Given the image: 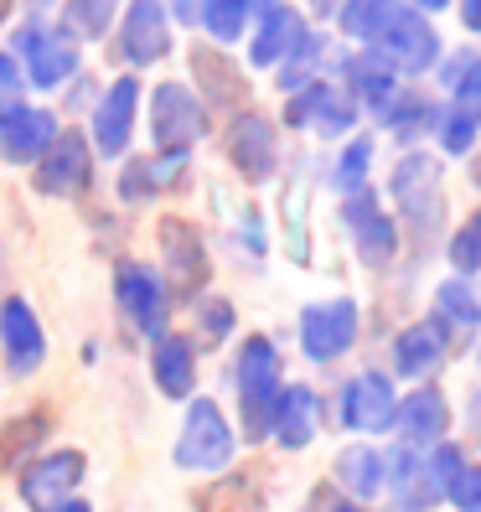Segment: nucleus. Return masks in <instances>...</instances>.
Here are the masks:
<instances>
[{
  "mask_svg": "<svg viewBox=\"0 0 481 512\" xmlns=\"http://www.w3.org/2000/svg\"><path fill=\"white\" fill-rule=\"evenodd\" d=\"M383 114H388V125H394V135H419L435 119V109H430L425 94H394V99L383 104Z\"/></svg>",
  "mask_w": 481,
  "mask_h": 512,
  "instance_id": "4c0bfd02",
  "label": "nucleus"
},
{
  "mask_svg": "<svg viewBox=\"0 0 481 512\" xmlns=\"http://www.w3.org/2000/svg\"><path fill=\"white\" fill-rule=\"evenodd\" d=\"M445 502L456 512H481V461H466L445 487Z\"/></svg>",
  "mask_w": 481,
  "mask_h": 512,
  "instance_id": "79ce46f5",
  "label": "nucleus"
},
{
  "mask_svg": "<svg viewBox=\"0 0 481 512\" xmlns=\"http://www.w3.org/2000/svg\"><path fill=\"white\" fill-rule=\"evenodd\" d=\"M192 73H197V83H202V94H207L213 109H238L244 94H249L244 73H238L218 47H192Z\"/></svg>",
  "mask_w": 481,
  "mask_h": 512,
  "instance_id": "cd10ccee",
  "label": "nucleus"
},
{
  "mask_svg": "<svg viewBox=\"0 0 481 512\" xmlns=\"http://www.w3.org/2000/svg\"><path fill=\"white\" fill-rule=\"evenodd\" d=\"M233 388H238V419H244V440H269L275 425V404L285 388V368H280V347L269 337H244L233 357Z\"/></svg>",
  "mask_w": 481,
  "mask_h": 512,
  "instance_id": "f257e3e1",
  "label": "nucleus"
},
{
  "mask_svg": "<svg viewBox=\"0 0 481 512\" xmlns=\"http://www.w3.org/2000/svg\"><path fill=\"white\" fill-rule=\"evenodd\" d=\"M394 430L404 435L409 450H430L440 440H450V399L440 394L435 383H419L399 399V414H394Z\"/></svg>",
  "mask_w": 481,
  "mask_h": 512,
  "instance_id": "6ab92c4d",
  "label": "nucleus"
},
{
  "mask_svg": "<svg viewBox=\"0 0 481 512\" xmlns=\"http://www.w3.org/2000/svg\"><path fill=\"white\" fill-rule=\"evenodd\" d=\"M150 135L161 150H192V140L207 135V104L182 83H161L150 94Z\"/></svg>",
  "mask_w": 481,
  "mask_h": 512,
  "instance_id": "6e6552de",
  "label": "nucleus"
},
{
  "mask_svg": "<svg viewBox=\"0 0 481 512\" xmlns=\"http://www.w3.org/2000/svg\"><path fill=\"white\" fill-rule=\"evenodd\" d=\"M332 476H337L342 497L368 507L388 487V450H378V445H347L342 456H337V466H332Z\"/></svg>",
  "mask_w": 481,
  "mask_h": 512,
  "instance_id": "393cba45",
  "label": "nucleus"
},
{
  "mask_svg": "<svg viewBox=\"0 0 481 512\" xmlns=\"http://www.w3.org/2000/svg\"><path fill=\"white\" fill-rule=\"evenodd\" d=\"M445 254H450V264H456L461 275H476V269H481V207H476V213H471L456 233H450Z\"/></svg>",
  "mask_w": 481,
  "mask_h": 512,
  "instance_id": "58836bf2",
  "label": "nucleus"
},
{
  "mask_svg": "<svg viewBox=\"0 0 481 512\" xmlns=\"http://www.w3.org/2000/svg\"><path fill=\"white\" fill-rule=\"evenodd\" d=\"M94 182V145L78 130H57V140L42 150L37 161V192L47 197H78Z\"/></svg>",
  "mask_w": 481,
  "mask_h": 512,
  "instance_id": "9d476101",
  "label": "nucleus"
},
{
  "mask_svg": "<svg viewBox=\"0 0 481 512\" xmlns=\"http://www.w3.org/2000/svg\"><path fill=\"white\" fill-rule=\"evenodd\" d=\"M399 414V388L388 373H357L347 378L342 399H337V419L352 435H388Z\"/></svg>",
  "mask_w": 481,
  "mask_h": 512,
  "instance_id": "423d86ee",
  "label": "nucleus"
},
{
  "mask_svg": "<svg viewBox=\"0 0 481 512\" xmlns=\"http://www.w3.org/2000/svg\"><path fill=\"white\" fill-rule=\"evenodd\" d=\"M445 88H450V114L440 125V145L450 156H466L476 130H481V52H450L445 57Z\"/></svg>",
  "mask_w": 481,
  "mask_h": 512,
  "instance_id": "7ed1b4c3",
  "label": "nucleus"
},
{
  "mask_svg": "<svg viewBox=\"0 0 481 512\" xmlns=\"http://www.w3.org/2000/svg\"><path fill=\"white\" fill-rule=\"evenodd\" d=\"M316 57H321V37H311V32H306V42H300V47L285 57V63H280V88H295V94H300V88L311 83Z\"/></svg>",
  "mask_w": 481,
  "mask_h": 512,
  "instance_id": "a19ab883",
  "label": "nucleus"
},
{
  "mask_svg": "<svg viewBox=\"0 0 481 512\" xmlns=\"http://www.w3.org/2000/svg\"><path fill=\"white\" fill-rule=\"evenodd\" d=\"M399 0H347L342 6V32L357 37V42H378V32L394 21Z\"/></svg>",
  "mask_w": 481,
  "mask_h": 512,
  "instance_id": "72a5a7b5",
  "label": "nucleus"
},
{
  "mask_svg": "<svg viewBox=\"0 0 481 512\" xmlns=\"http://www.w3.org/2000/svg\"><path fill=\"white\" fill-rule=\"evenodd\" d=\"M249 6L254 0H202V26L213 32L223 47L244 37V26H249Z\"/></svg>",
  "mask_w": 481,
  "mask_h": 512,
  "instance_id": "c9c22d12",
  "label": "nucleus"
},
{
  "mask_svg": "<svg viewBox=\"0 0 481 512\" xmlns=\"http://www.w3.org/2000/svg\"><path fill=\"white\" fill-rule=\"evenodd\" d=\"M311 6H316V11H337V0H311Z\"/></svg>",
  "mask_w": 481,
  "mask_h": 512,
  "instance_id": "09e8293b",
  "label": "nucleus"
},
{
  "mask_svg": "<svg viewBox=\"0 0 481 512\" xmlns=\"http://www.w3.org/2000/svg\"><path fill=\"white\" fill-rule=\"evenodd\" d=\"M342 73H347V88H352V94L363 99L368 109H383L388 99L399 94V88H394V68H388L378 52H357V57H347V68H342Z\"/></svg>",
  "mask_w": 481,
  "mask_h": 512,
  "instance_id": "7c9ffc66",
  "label": "nucleus"
},
{
  "mask_svg": "<svg viewBox=\"0 0 481 512\" xmlns=\"http://www.w3.org/2000/svg\"><path fill=\"white\" fill-rule=\"evenodd\" d=\"M0 357L16 378H32L47 357V337H42V321L37 311L26 306L21 295H6L0 300Z\"/></svg>",
  "mask_w": 481,
  "mask_h": 512,
  "instance_id": "4468645a",
  "label": "nucleus"
},
{
  "mask_svg": "<svg viewBox=\"0 0 481 512\" xmlns=\"http://www.w3.org/2000/svg\"><path fill=\"white\" fill-rule=\"evenodd\" d=\"M156 238H161V259H166V290L202 295L207 275H213V259H207V244H202L197 223H187V218H161Z\"/></svg>",
  "mask_w": 481,
  "mask_h": 512,
  "instance_id": "1a4fd4ad",
  "label": "nucleus"
},
{
  "mask_svg": "<svg viewBox=\"0 0 481 512\" xmlns=\"http://www.w3.org/2000/svg\"><path fill=\"white\" fill-rule=\"evenodd\" d=\"M182 176H187V150H161V156L130 161L125 171H119V197L125 202H150L171 182H182Z\"/></svg>",
  "mask_w": 481,
  "mask_h": 512,
  "instance_id": "bb28decb",
  "label": "nucleus"
},
{
  "mask_svg": "<svg viewBox=\"0 0 481 512\" xmlns=\"http://www.w3.org/2000/svg\"><path fill=\"white\" fill-rule=\"evenodd\" d=\"M114 300L125 321L140 331V337H166V316H171V290L150 264L140 259H119L114 269Z\"/></svg>",
  "mask_w": 481,
  "mask_h": 512,
  "instance_id": "39448f33",
  "label": "nucleus"
},
{
  "mask_svg": "<svg viewBox=\"0 0 481 512\" xmlns=\"http://www.w3.org/2000/svg\"><path fill=\"white\" fill-rule=\"evenodd\" d=\"M135 109H140V83L135 78H114L109 94L94 104V125H88V145L99 156H119L130 145V130H135Z\"/></svg>",
  "mask_w": 481,
  "mask_h": 512,
  "instance_id": "aec40b11",
  "label": "nucleus"
},
{
  "mask_svg": "<svg viewBox=\"0 0 481 512\" xmlns=\"http://www.w3.org/2000/svg\"><path fill=\"white\" fill-rule=\"evenodd\" d=\"M233 326H238L233 300H223V295H207V300H197V337H202L207 347H223V342L233 337Z\"/></svg>",
  "mask_w": 481,
  "mask_h": 512,
  "instance_id": "e433bc0d",
  "label": "nucleus"
},
{
  "mask_svg": "<svg viewBox=\"0 0 481 512\" xmlns=\"http://www.w3.org/2000/svg\"><path fill=\"white\" fill-rule=\"evenodd\" d=\"M57 512H94V507H88V502H78V497H73V502H63V507H57Z\"/></svg>",
  "mask_w": 481,
  "mask_h": 512,
  "instance_id": "de8ad7c7",
  "label": "nucleus"
},
{
  "mask_svg": "<svg viewBox=\"0 0 481 512\" xmlns=\"http://www.w3.org/2000/svg\"><path fill=\"white\" fill-rule=\"evenodd\" d=\"M306 42V21H300V11H290V6H275V11H264V21H259V32H254V47H249V57L259 68H275V63H285V57Z\"/></svg>",
  "mask_w": 481,
  "mask_h": 512,
  "instance_id": "c85d7f7f",
  "label": "nucleus"
},
{
  "mask_svg": "<svg viewBox=\"0 0 481 512\" xmlns=\"http://www.w3.org/2000/svg\"><path fill=\"white\" fill-rule=\"evenodd\" d=\"M419 6H425V11H440V6H450V0H419Z\"/></svg>",
  "mask_w": 481,
  "mask_h": 512,
  "instance_id": "8fccbe9b",
  "label": "nucleus"
},
{
  "mask_svg": "<svg viewBox=\"0 0 481 512\" xmlns=\"http://www.w3.org/2000/svg\"><path fill=\"white\" fill-rule=\"evenodd\" d=\"M316 512H373V507H363V502H352V497H342V492H332V487H321L316 492Z\"/></svg>",
  "mask_w": 481,
  "mask_h": 512,
  "instance_id": "c03bdc74",
  "label": "nucleus"
},
{
  "mask_svg": "<svg viewBox=\"0 0 481 512\" xmlns=\"http://www.w3.org/2000/svg\"><path fill=\"white\" fill-rule=\"evenodd\" d=\"M47 435H52V409H26V414H16L11 425L0 430V466L16 471V466H26V461H37V450L47 445Z\"/></svg>",
  "mask_w": 481,
  "mask_h": 512,
  "instance_id": "c756f323",
  "label": "nucleus"
},
{
  "mask_svg": "<svg viewBox=\"0 0 481 512\" xmlns=\"http://www.w3.org/2000/svg\"><path fill=\"white\" fill-rule=\"evenodd\" d=\"M373 52H378L394 73H425L435 57H440V42H435V32H430V21H425V16L399 6L394 21H388L383 32H378Z\"/></svg>",
  "mask_w": 481,
  "mask_h": 512,
  "instance_id": "9b49d317",
  "label": "nucleus"
},
{
  "mask_svg": "<svg viewBox=\"0 0 481 512\" xmlns=\"http://www.w3.org/2000/svg\"><path fill=\"white\" fill-rule=\"evenodd\" d=\"M228 145V161L238 166V176H249V182H264V176H275V161H280V140H275V125H269L264 114L254 109H238L233 125L223 135Z\"/></svg>",
  "mask_w": 481,
  "mask_h": 512,
  "instance_id": "dca6fc26",
  "label": "nucleus"
},
{
  "mask_svg": "<svg viewBox=\"0 0 481 512\" xmlns=\"http://www.w3.org/2000/svg\"><path fill=\"white\" fill-rule=\"evenodd\" d=\"M114 11H119V0H68V6H63V32L73 42L104 37L109 26H114Z\"/></svg>",
  "mask_w": 481,
  "mask_h": 512,
  "instance_id": "473e14b6",
  "label": "nucleus"
},
{
  "mask_svg": "<svg viewBox=\"0 0 481 512\" xmlns=\"http://www.w3.org/2000/svg\"><path fill=\"white\" fill-rule=\"evenodd\" d=\"M83 471H88L83 450H47V456L21 466V502L32 512H57L63 502H73Z\"/></svg>",
  "mask_w": 481,
  "mask_h": 512,
  "instance_id": "0eeeda50",
  "label": "nucleus"
},
{
  "mask_svg": "<svg viewBox=\"0 0 481 512\" xmlns=\"http://www.w3.org/2000/svg\"><path fill=\"white\" fill-rule=\"evenodd\" d=\"M233 450H238V435L228 425L223 404L192 399L187 419H182V435H176V466L182 471H228Z\"/></svg>",
  "mask_w": 481,
  "mask_h": 512,
  "instance_id": "f03ea898",
  "label": "nucleus"
},
{
  "mask_svg": "<svg viewBox=\"0 0 481 512\" xmlns=\"http://www.w3.org/2000/svg\"><path fill=\"white\" fill-rule=\"evenodd\" d=\"M342 218H347V228H352V238H357V259H363L368 269H388V264H394V254H399V228H394V218L378 207V197H373L368 187L347 197Z\"/></svg>",
  "mask_w": 481,
  "mask_h": 512,
  "instance_id": "f3484780",
  "label": "nucleus"
},
{
  "mask_svg": "<svg viewBox=\"0 0 481 512\" xmlns=\"http://www.w3.org/2000/svg\"><path fill=\"white\" fill-rule=\"evenodd\" d=\"M150 378L166 399H192L197 394V342L182 331H166L150 347Z\"/></svg>",
  "mask_w": 481,
  "mask_h": 512,
  "instance_id": "5701e85b",
  "label": "nucleus"
},
{
  "mask_svg": "<svg viewBox=\"0 0 481 512\" xmlns=\"http://www.w3.org/2000/svg\"><path fill=\"white\" fill-rule=\"evenodd\" d=\"M197 512H259V492L249 476H228L197 497Z\"/></svg>",
  "mask_w": 481,
  "mask_h": 512,
  "instance_id": "f704fd0d",
  "label": "nucleus"
},
{
  "mask_svg": "<svg viewBox=\"0 0 481 512\" xmlns=\"http://www.w3.org/2000/svg\"><path fill=\"white\" fill-rule=\"evenodd\" d=\"M21 88H26V73L16 63V52H0V125L21 109Z\"/></svg>",
  "mask_w": 481,
  "mask_h": 512,
  "instance_id": "37998d69",
  "label": "nucleus"
},
{
  "mask_svg": "<svg viewBox=\"0 0 481 512\" xmlns=\"http://www.w3.org/2000/svg\"><path fill=\"white\" fill-rule=\"evenodd\" d=\"M171 52V26H166V6L161 0H130L125 21H119V57L130 68H150Z\"/></svg>",
  "mask_w": 481,
  "mask_h": 512,
  "instance_id": "a211bd4d",
  "label": "nucleus"
},
{
  "mask_svg": "<svg viewBox=\"0 0 481 512\" xmlns=\"http://www.w3.org/2000/svg\"><path fill=\"white\" fill-rule=\"evenodd\" d=\"M450 347H456V331H450L445 321H435V316L414 321V326H404L394 337V373L414 378V383H430L445 368Z\"/></svg>",
  "mask_w": 481,
  "mask_h": 512,
  "instance_id": "ddd939ff",
  "label": "nucleus"
},
{
  "mask_svg": "<svg viewBox=\"0 0 481 512\" xmlns=\"http://www.w3.org/2000/svg\"><path fill=\"white\" fill-rule=\"evenodd\" d=\"M368 166H373V140H352L342 150V161H337V187L352 197V192H363L368 182Z\"/></svg>",
  "mask_w": 481,
  "mask_h": 512,
  "instance_id": "ea45409f",
  "label": "nucleus"
},
{
  "mask_svg": "<svg viewBox=\"0 0 481 512\" xmlns=\"http://www.w3.org/2000/svg\"><path fill=\"white\" fill-rule=\"evenodd\" d=\"M476 182H481V166H476Z\"/></svg>",
  "mask_w": 481,
  "mask_h": 512,
  "instance_id": "864d4df0",
  "label": "nucleus"
},
{
  "mask_svg": "<svg viewBox=\"0 0 481 512\" xmlns=\"http://www.w3.org/2000/svg\"><path fill=\"white\" fill-rule=\"evenodd\" d=\"M11 16V0H0V21H6Z\"/></svg>",
  "mask_w": 481,
  "mask_h": 512,
  "instance_id": "3c124183",
  "label": "nucleus"
},
{
  "mask_svg": "<svg viewBox=\"0 0 481 512\" xmlns=\"http://www.w3.org/2000/svg\"><path fill=\"white\" fill-rule=\"evenodd\" d=\"M57 140V114H47V109H16L6 125H0V156L6 161H42V150Z\"/></svg>",
  "mask_w": 481,
  "mask_h": 512,
  "instance_id": "a878e982",
  "label": "nucleus"
},
{
  "mask_svg": "<svg viewBox=\"0 0 481 512\" xmlns=\"http://www.w3.org/2000/svg\"><path fill=\"white\" fill-rule=\"evenodd\" d=\"M461 21L466 32H481V0H461Z\"/></svg>",
  "mask_w": 481,
  "mask_h": 512,
  "instance_id": "49530a36",
  "label": "nucleus"
},
{
  "mask_svg": "<svg viewBox=\"0 0 481 512\" xmlns=\"http://www.w3.org/2000/svg\"><path fill=\"white\" fill-rule=\"evenodd\" d=\"M476 311H481V285H476Z\"/></svg>",
  "mask_w": 481,
  "mask_h": 512,
  "instance_id": "603ef678",
  "label": "nucleus"
},
{
  "mask_svg": "<svg viewBox=\"0 0 481 512\" xmlns=\"http://www.w3.org/2000/svg\"><path fill=\"white\" fill-rule=\"evenodd\" d=\"M394 197L404 207V218L419 233H430L440 223V161L425 156V150H409L394 171Z\"/></svg>",
  "mask_w": 481,
  "mask_h": 512,
  "instance_id": "2eb2a0df",
  "label": "nucleus"
},
{
  "mask_svg": "<svg viewBox=\"0 0 481 512\" xmlns=\"http://www.w3.org/2000/svg\"><path fill=\"white\" fill-rule=\"evenodd\" d=\"M171 16L182 21V26H192V21H202V0H171Z\"/></svg>",
  "mask_w": 481,
  "mask_h": 512,
  "instance_id": "a18cd8bd",
  "label": "nucleus"
},
{
  "mask_svg": "<svg viewBox=\"0 0 481 512\" xmlns=\"http://www.w3.org/2000/svg\"><path fill=\"white\" fill-rule=\"evenodd\" d=\"M285 119H290V125H300V130L311 125L321 135H342V130H352L357 104L342 94V88H332V83H306L300 94H290Z\"/></svg>",
  "mask_w": 481,
  "mask_h": 512,
  "instance_id": "412c9836",
  "label": "nucleus"
},
{
  "mask_svg": "<svg viewBox=\"0 0 481 512\" xmlns=\"http://www.w3.org/2000/svg\"><path fill=\"white\" fill-rule=\"evenodd\" d=\"M383 492L394 497L399 512H430L440 502V487L425 471V450H409V445L388 450V487Z\"/></svg>",
  "mask_w": 481,
  "mask_h": 512,
  "instance_id": "b1692460",
  "label": "nucleus"
},
{
  "mask_svg": "<svg viewBox=\"0 0 481 512\" xmlns=\"http://www.w3.org/2000/svg\"><path fill=\"white\" fill-rule=\"evenodd\" d=\"M435 321H445L450 331H476L481 311H476V285L471 280H445L435 290Z\"/></svg>",
  "mask_w": 481,
  "mask_h": 512,
  "instance_id": "2f4dec72",
  "label": "nucleus"
},
{
  "mask_svg": "<svg viewBox=\"0 0 481 512\" xmlns=\"http://www.w3.org/2000/svg\"><path fill=\"white\" fill-rule=\"evenodd\" d=\"M357 331H363V311L357 300L337 295V300H316V306L300 311V352L311 363H337L357 347Z\"/></svg>",
  "mask_w": 481,
  "mask_h": 512,
  "instance_id": "20e7f679",
  "label": "nucleus"
},
{
  "mask_svg": "<svg viewBox=\"0 0 481 512\" xmlns=\"http://www.w3.org/2000/svg\"><path fill=\"white\" fill-rule=\"evenodd\" d=\"M321 430V394L311 383H285L280 404H275V425H269V440H280L285 450H306Z\"/></svg>",
  "mask_w": 481,
  "mask_h": 512,
  "instance_id": "4be33fe9",
  "label": "nucleus"
},
{
  "mask_svg": "<svg viewBox=\"0 0 481 512\" xmlns=\"http://www.w3.org/2000/svg\"><path fill=\"white\" fill-rule=\"evenodd\" d=\"M16 52L26 57V78L37 88H57L78 73V42L68 32H47L37 21H26L16 32Z\"/></svg>",
  "mask_w": 481,
  "mask_h": 512,
  "instance_id": "f8f14e48",
  "label": "nucleus"
}]
</instances>
